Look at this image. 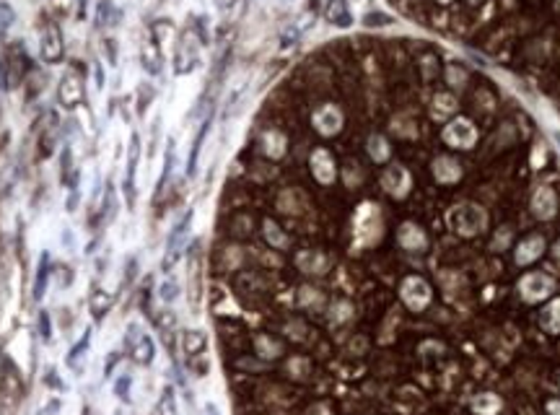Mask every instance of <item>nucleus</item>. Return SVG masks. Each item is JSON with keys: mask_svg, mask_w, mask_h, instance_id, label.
Wrapping results in <instances>:
<instances>
[{"mask_svg": "<svg viewBox=\"0 0 560 415\" xmlns=\"http://www.w3.org/2000/svg\"><path fill=\"white\" fill-rule=\"evenodd\" d=\"M309 122H312V130L322 138H334L340 135L345 128V112L340 104L334 101H319L314 104L312 115H309Z\"/></svg>", "mask_w": 560, "mask_h": 415, "instance_id": "nucleus-1", "label": "nucleus"}, {"mask_svg": "<svg viewBox=\"0 0 560 415\" xmlns=\"http://www.w3.org/2000/svg\"><path fill=\"white\" fill-rule=\"evenodd\" d=\"M83 99H86V91H83V73H80V68L70 65V68L62 73V78H60V83H58V104L62 109L73 112V109H78L80 104H83Z\"/></svg>", "mask_w": 560, "mask_h": 415, "instance_id": "nucleus-2", "label": "nucleus"}, {"mask_svg": "<svg viewBox=\"0 0 560 415\" xmlns=\"http://www.w3.org/2000/svg\"><path fill=\"white\" fill-rule=\"evenodd\" d=\"M309 171H312V177H314L316 185L332 187L334 182H337V174H340L337 158H334L332 151L325 149V146L312 149V153H309Z\"/></svg>", "mask_w": 560, "mask_h": 415, "instance_id": "nucleus-3", "label": "nucleus"}, {"mask_svg": "<svg viewBox=\"0 0 560 415\" xmlns=\"http://www.w3.org/2000/svg\"><path fill=\"white\" fill-rule=\"evenodd\" d=\"M189 226H192V210H187L185 216H182V221L171 228L167 249H164V257H161V273H167L169 276V273L177 267L179 260H182V252H185V237L189 234Z\"/></svg>", "mask_w": 560, "mask_h": 415, "instance_id": "nucleus-4", "label": "nucleus"}, {"mask_svg": "<svg viewBox=\"0 0 560 415\" xmlns=\"http://www.w3.org/2000/svg\"><path fill=\"white\" fill-rule=\"evenodd\" d=\"M200 44L203 42H200V37L192 29L182 31L177 52H174V73L177 76H189L200 65Z\"/></svg>", "mask_w": 560, "mask_h": 415, "instance_id": "nucleus-5", "label": "nucleus"}, {"mask_svg": "<svg viewBox=\"0 0 560 415\" xmlns=\"http://www.w3.org/2000/svg\"><path fill=\"white\" fill-rule=\"evenodd\" d=\"M40 58L44 65H58L65 58V42H62V31L55 21H44L40 29Z\"/></svg>", "mask_w": 560, "mask_h": 415, "instance_id": "nucleus-6", "label": "nucleus"}, {"mask_svg": "<svg viewBox=\"0 0 560 415\" xmlns=\"http://www.w3.org/2000/svg\"><path fill=\"white\" fill-rule=\"evenodd\" d=\"M485 210L477 205H472V203H464V205H457L449 213V223H452L454 231H459L464 237H472V234H477L485 228Z\"/></svg>", "mask_w": 560, "mask_h": 415, "instance_id": "nucleus-7", "label": "nucleus"}, {"mask_svg": "<svg viewBox=\"0 0 560 415\" xmlns=\"http://www.w3.org/2000/svg\"><path fill=\"white\" fill-rule=\"evenodd\" d=\"M125 346L130 350V358L138 366H151L156 358V346H153V337L143 332L140 325H128V335H125Z\"/></svg>", "mask_w": 560, "mask_h": 415, "instance_id": "nucleus-8", "label": "nucleus"}, {"mask_svg": "<svg viewBox=\"0 0 560 415\" xmlns=\"http://www.w3.org/2000/svg\"><path fill=\"white\" fill-rule=\"evenodd\" d=\"M443 140L452 146V149H472L475 146V140H477V130H475V125H472L470 119H454V122H449L446 125V130H443Z\"/></svg>", "mask_w": 560, "mask_h": 415, "instance_id": "nucleus-9", "label": "nucleus"}, {"mask_svg": "<svg viewBox=\"0 0 560 415\" xmlns=\"http://www.w3.org/2000/svg\"><path fill=\"white\" fill-rule=\"evenodd\" d=\"M402 301L413 309V312L425 309L428 301H431V288H428V283H425L423 278H407L402 283Z\"/></svg>", "mask_w": 560, "mask_h": 415, "instance_id": "nucleus-10", "label": "nucleus"}, {"mask_svg": "<svg viewBox=\"0 0 560 415\" xmlns=\"http://www.w3.org/2000/svg\"><path fill=\"white\" fill-rule=\"evenodd\" d=\"M382 187L392 195V198H405L407 189H410V174L407 169L400 164H392L382 171Z\"/></svg>", "mask_w": 560, "mask_h": 415, "instance_id": "nucleus-11", "label": "nucleus"}, {"mask_svg": "<svg viewBox=\"0 0 560 415\" xmlns=\"http://www.w3.org/2000/svg\"><path fill=\"white\" fill-rule=\"evenodd\" d=\"M519 288L524 301H540V298H545L552 291V280L545 273H529V276L521 278Z\"/></svg>", "mask_w": 560, "mask_h": 415, "instance_id": "nucleus-12", "label": "nucleus"}, {"mask_svg": "<svg viewBox=\"0 0 560 415\" xmlns=\"http://www.w3.org/2000/svg\"><path fill=\"white\" fill-rule=\"evenodd\" d=\"M138 158H140V135L133 133L130 135V153H128V177H125V200L128 205H135V171H138Z\"/></svg>", "mask_w": 560, "mask_h": 415, "instance_id": "nucleus-13", "label": "nucleus"}, {"mask_svg": "<svg viewBox=\"0 0 560 415\" xmlns=\"http://www.w3.org/2000/svg\"><path fill=\"white\" fill-rule=\"evenodd\" d=\"M140 62L146 68L148 76H158L161 68H164V55H161V44H158L153 37L146 40V44L140 47Z\"/></svg>", "mask_w": 560, "mask_h": 415, "instance_id": "nucleus-14", "label": "nucleus"}, {"mask_svg": "<svg viewBox=\"0 0 560 415\" xmlns=\"http://www.w3.org/2000/svg\"><path fill=\"white\" fill-rule=\"evenodd\" d=\"M325 19L337 29H348L353 24V13H350L348 0H330L325 8Z\"/></svg>", "mask_w": 560, "mask_h": 415, "instance_id": "nucleus-15", "label": "nucleus"}, {"mask_svg": "<svg viewBox=\"0 0 560 415\" xmlns=\"http://www.w3.org/2000/svg\"><path fill=\"white\" fill-rule=\"evenodd\" d=\"M532 208H534V216L537 218H552L558 210V198L550 187H540L532 198Z\"/></svg>", "mask_w": 560, "mask_h": 415, "instance_id": "nucleus-16", "label": "nucleus"}, {"mask_svg": "<svg viewBox=\"0 0 560 415\" xmlns=\"http://www.w3.org/2000/svg\"><path fill=\"white\" fill-rule=\"evenodd\" d=\"M112 304H114V296L109 294V291H104V288H91V294H89V312H91V316L94 319H104V316L112 312Z\"/></svg>", "mask_w": 560, "mask_h": 415, "instance_id": "nucleus-17", "label": "nucleus"}, {"mask_svg": "<svg viewBox=\"0 0 560 415\" xmlns=\"http://www.w3.org/2000/svg\"><path fill=\"white\" fill-rule=\"evenodd\" d=\"M182 348H185V353L189 361L203 358L207 350V335L203 330H187L185 335H182Z\"/></svg>", "mask_w": 560, "mask_h": 415, "instance_id": "nucleus-18", "label": "nucleus"}, {"mask_svg": "<svg viewBox=\"0 0 560 415\" xmlns=\"http://www.w3.org/2000/svg\"><path fill=\"white\" fill-rule=\"evenodd\" d=\"M433 174H436V179L441 185H452V182H457V179L462 177V169H459V164L454 158L441 156L433 161Z\"/></svg>", "mask_w": 560, "mask_h": 415, "instance_id": "nucleus-19", "label": "nucleus"}, {"mask_svg": "<svg viewBox=\"0 0 560 415\" xmlns=\"http://www.w3.org/2000/svg\"><path fill=\"white\" fill-rule=\"evenodd\" d=\"M366 151H368L371 161H376V164H387L389 156H392V146H389V140L384 138L382 133H371L366 138Z\"/></svg>", "mask_w": 560, "mask_h": 415, "instance_id": "nucleus-20", "label": "nucleus"}, {"mask_svg": "<svg viewBox=\"0 0 560 415\" xmlns=\"http://www.w3.org/2000/svg\"><path fill=\"white\" fill-rule=\"evenodd\" d=\"M89 346H91V327H86L83 335H80V340L70 348V353L65 356L68 369H73V371H83V361H86V350H89Z\"/></svg>", "mask_w": 560, "mask_h": 415, "instance_id": "nucleus-21", "label": "nucleus"}, {"mask_svg": "<svg viewBox=\"0 0 560 415\" xmlns=\"http://www.w3.org/2000/svg\"><path fill=\"white\" fill-rule=\"evenodd\" d=\"M542 249H545V239L527 237L519 244V249H516V262H519V265H529V262H534V260L540 257Z\"/></svg>", "mask_w": 560, "mask_h": 415, "instance_id": "nucleus-22", "label": "nucleus"}, {"mask_svg": "<svg viewBox=\"0 0 560 415\" xmlns=\"http://www.w3.org/2000/svg\"><path fill=\"white\" fill-rule=\"evenodd\" d=\"M119 19H122V13H119L114 6H112V0H101L96 8V26L101 29H112V26H117Z\"/></svg>", "mask_w": 560, "mask_h": 415, "instance_id": "nucleus-23", "label": "nucleus"}, {"mask_svg": "<svg viewBox=\"0 0 560 415\" xmlns=\"http://www.w3.org/2000/svg\"><path fill=\"white\" fill-rule=\"evenodd\" d=\"M400 244L405 249H423L425 247V234L418 226H413V223H405L400 228Z\"/></svg>", "mask_w": 560, "mask_h": 415, "instance_id": "nucleus-24", "label": "nucleus"}, {"mask_svg": "<svg viewBox=\"0 0 560 415\" xmlns=\"http://www.w3.org/2000/svg\"><path fill=\"white\" fill-rule=\"evenodd\" d=\"M540 322L550 335H558L560 332V298H555L552 304H548V307L542 309Z\"/></svg>", "mask_w": 560, "mask_h": 415, "instance_id": "nucleus-25", "label": "nucleus"}, {"mask_svg": "<svg viewBox=\"0 0 560 415\" xmlns=\"http://www.w3.org/2000/svg\"><path fill=\"white\" fill-rule=\"evenodd\" d=\"M174 164H177V146H174V138L167 140V153H164V171H161V177H158V192L167 187L169 177H171V171H174Z\"/></svg>", "mask_w": 560, "mask_h": 415, "instance_id": "nucleus-26", "label": "nucleus"}, {"mask_svg": "<svg viewBox=\"0 0 560 415\" xmlns=\"http://www.w3.org/2000/svg\"><path fill=\"white\" fill-rule=\"evenodd\" d=\"M47 280H49V257L47 252L40 257V267H37V278H34V298L42 301L44 291H47Z\"/></svg>", "mask_w": 560, "mask_h": 415, "instance_id": "nucleus-27", "label": "nucleus"}, {"mask_svg": "<svg viewBox=\"0 0 560 415\" xmlns=\"http://www.w3.org/2000/svg\"><path fill=\"white\" fill-rule=\"evenodd\" d=\"M114 216H117V198H114L112 185H107V192H104V200H101V208H99V223H109Z\"/></svg>", "mask_w": 560, "mask_h": 415, "instance_id": "nucleus-28", "label": "nucleus"}, {"mask_svg": "<svg viewBox=\"0 0 560 415\" xmlns=\"http://www.w3.org/2000/svg\"><path fill=\"white\" fill-rule=\"evenodd\" d=\"M207 130H210V117H205V122H203V128H200V133H197L195 143H192V153H189V161H187V174H195L197 158H200V149H203V140H205Z\"/></svg>", "mask_w": 560, "mask_h": 415, "instance_id": "nucleus-29", "label": "nucleus"}, {"mask_svg": "<svg viewBox=\"0 0 560 415\" xmlns=\"http://www.w3.org/2000/svg\"><path fill=\"white\" fill-rule=\"evenodd\" d=\"M153 325H156L158 330H161V332L169 337L171 332H174V330H177L179 322H177V314H174L171 309H161V312L153 316Z\"/></svg>", "mask_w": 560, "mask_h": 415, "instance_id": "nucleus-30", "label": "nucleus"}, {"mask_svg": "<svg viewBox=\"0 0 560 415\" xmlns=\"http://www.w3.org/2000/svg\"><path fill=\"white\" fill-rule=\"evenodd\" d=\"M158 415H177V395L171 387H164L158 397Z\"/></svg>", "mask_w": 560, "mask_h": 415, "instance_id": "nucleus-31", "label": "nucleus"}, {"mask_svg": "<svg viewBox=\"0 0 560 415\" xmlns=\"http://www.w3.org/2000/svg\"><path fill=\"white\" fill-rule=\"evenodd\" d=\"M265 237L275 249H283L285 244H288V237H285L283 231H280V226L273 223V221H265Z\"/></svg>", "mask_w": 560, "mask_h": 415, "instance_id": "nucleus-32", "label": "nucleus"}, {"mask_svg": "<svg viewBox=\"0 0 560 415\" xmlns=\"http://www.w3.org/2000/svg\"><path fill=\"white\" fill-rule=\"evenodd\" d=\"M158 298L164 301V304H174L179 298V283L174 280V278H169V280H164L161 286H158Z\"/></svg>", "mask_w": 560, "mask_h": 415, "instance_id": "nucleus-33", "label": "nucleus"}, {"mask_svg": "<svg viewBox=\"0 0 560 415\" xmlns=\"http://www.w3.org/2000/svg\"><path fill=\"white\" fill-rule=\"evenodd\" d=\"M472 407L477 410L480 415H493L498 407H501V403H498V397H493V395H482V397H477L475 403H472Z\"/></svg>", "mask_w": 560, "mask_h": 415, "instance_id": "nucleus-34", "label": "nucleus"}, {"mask_svg": "<svg viewBox=\"0 0 560 415\" xmlns=\"http://www.w3.org/2000/svg\"><path fill=\"white\" fill-rule=\"evenodd\" d=\"M13 21H16V13H13V8H10L8 3H0V42L6 40L8 29L13 26Z\"/></svg>", "mask_w": 560, "mask_h": 415, "instance_id": "nucleus-35", "label": "nucleus"}, {"mask_svg": "<svg viewBox=\"0 0 560 415\" xmlns=\"http://www.w3.org/2000/svg\"><path fill=\"white\" fill-rule=\"evenodd\" d=\"M130 387H133V379H130L128 374H122L117 382H114V395H117V400H122L125 405L133 403V397H130Z\"/></svg>", "mask_w": 560, "mask_h": 415, "instance_id": "nucleus-36", "label": "nucleus"}, {"mask_svg": "<svg viewBox=\"0 0 560 415\" xmlns=\"http://www.w3.org/2000/svg\"><path fill=\"white\" fill-rule=\"evenodd\" d=\"M257 350H260V356L275 358L280 356V343L270 340V337H257Z\"/></svg>", "mask_w": 560, "mask_h": 415, "instance_id": "nucleus-37", "label": "nucleus"}, {"mask_svg": "<svg viewBox=\"0 0 560 415\" xmlns=\"http://www.w3.org/2000/svg\"><path fill=\"white\" fill-rule=\"evenodd\" d=\"M392 16H387V13H366L364 16V26H368V29H373V26H389L392 24Z\"/></svg>", "mask_w": 560, "mask_h": 415, "instance_id": "nucleus-38", "label": "nucleus"}, {"mask_svg": "<svg viewBox=\"0 0 560 415\" xmlns=\"http://www.w3.org/2000/svg\"><path fill=\"white\" fill-rule=\"evenodd\" d=\"M37 322H40V337L47 343L49 337H52V325H49V314L47 312H40L37 314Z\"/></svg>", "mask_w": 560, "mask_h": 415, "instance_id": "nucleus-39", "label": "nucleus"}, {"mask_svg": "<svg viewBox=\"0 0 560 415\" xmlns=\"http://www.w3.org/2000/svg\"><path fill=\"white\" fill-rule=\"evenodd\" d=\"M119 361H122V350H112L107 358V366H104V376H107V379L114 374V369H117Z\"/></svg>", "mask_w": 560, "mask_h": 415, "instance_id": "nucleus-40", "label": "nucleus"}, {"mask_svg": "<svg viewBox=\"0 0 560 415\" xmlns=\"http://www.w3.org/2000/svg\"><path fill=\"white\" fill-rule=\"evenodd\" d=\"M135 273H138V260L130 257V260H128V265H125V283H130V280L135 278Z\"/></svg>", "mask_w": 560, "mask_h": 415, "instance_id": "nucleus-41", "label": "nucleus"}, {"mask_svg": "<svg viewBox=\"0 0 560 415\" xmlns=\"http://www.w3.org/2000/svg\"><path fill=\"white\" fill-rule=\"evenodd\" d=\"M94 81H96V89L104 86V70H101V65H94Z\"/></svg>", "mask_w": 560, "mask_h": 415, "instance_id": "nucleus-42", "label": "nucleus"}, {"mask_svg": "<svg viewBox=\"0 0 560 415\" xmlns=\"http://www.w3.org/2000/svg\"><path fill=\"white\" fill-rule=\"evenodd\" d=\"M234 6H236V0H216L218 10H228V8H234Z\"/></svg>", "mask_w": 560, "mask_h": 415, "instance_id": "nucleus-43", "label": "nucleus"}, {"mask_svg": "<svg viewBox=\"0 0 560 415\" xmlns=\"http://www.w3.org/2000/svg\"><path fill=\"white\" fill-rule=\"evenodd\" d=\"M76 8H78V19H86V0H76Z\"/></svg>", "mask_w": 560, "mask_h": 415, "instance_id": "nucleus-44", "label": "nucleus"}, {"mask_svg": "<svg viewBox=\"0 0 560 415\" xmlns=\"http://www.w3.org/2000/svg\"><path fill=\"white\" fill-rule=\"evenodd\" d=\"M548 413H550V415H560V403H550V405H548Z\"/></svg>", "mask_w": 560, "mask_h": 415, "instance_id": "nucleus-45", "label": "nucleus"}, {"mask_svg": "<svg viewBox=\"0 0 560 415\" xmlns=\"http://www.w3.org/2000/svg\"><path fill=\"white\" fill-rule=\"evenodd\" d=\"M207 413H210V415H218V413H216V407H213V405H207Z\"/></svg>", "mask_w": 560, "mask_h": 415, "instance_id": "nucleus-46", "label": "nucleus"}, {"mask_svg": "<svg viewBox=\"0 0 560 415\" xmlns=\"http://www.w3.org/2000/svg\"><path fill=\"white\" fill-rule=\"evenodd\" d=\"M555 257H560V242L555 244Z\"/></svg>", "mask_w": 560, "mask_h": 415, "instance_id": "nucleus-47", "label": "nucleus"}, {"mask_svg": "<svg viewBox=\"0 0 560 415\" xmlns=\"http://www.w3.org/2000/svg\"><path fill=\"white\" fill-rule=\"evenodd\" d=\"M441 3H452V0H441Z\"/></svg>", "mask_w": 560, "mask_h": 415, "instance_id": "nucleus-48", "label": "nucleus"}, {"mask_svg": "<svg viewBox=\"0 0 560 415\" xmlns=\"http://www.w3.org/2000/svg\"><path fill=\"white\" fill-rule=\"evenodd\" d=\"M114 415H122V413H114Z\"/></svg>", "mask_w": 560, "mask_h": 415, "instance_id": "nucleus-49", "label": "nucleus"}]
</instances>
